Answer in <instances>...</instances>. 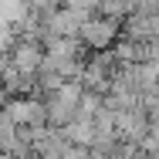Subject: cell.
<instances>
[{"instance_id": "1", "label": "cell", "mask_w": 159, "mask_h": 159, "mask_svg": "<svg viewBox=\"0 0 159 159\" xmlns=\"http://www.w3.org/2000/svg\"><path fill=\"white\" fill-rule=\"evenodd\" d=\"M85 88L78 81H64L61 88H54L51 95H44V112H48V125L51 129H64L68 122L78 119V105H81Z\"/></svg>"}, {"instance_id": "2", "label": "cell", "mask_w": 159, "mask_h": 159, "mask_svg": "<svg viewBox=\"0 0 159 159\" xmlns=\"http://www.w3.org/2000/svg\"><path fill=\"white\" fill-rule=\"evenodd\" d=\"M119 34H122V27H119L115 20H108V17H102V14H92V17L81 20L75 41H78L85 51H92V54H105V51L115 48Z\"/></svg>"}, {"instance_id": "3", "label": "cell", "mask_w": 159, "mask_h": 159, "mask_svg": "<svg viewBox=\"0 0 159 159\" xmlns=\"http://www.w3.org/2000/svg\"><path fill=\"white\" fill-rule=\"evenodd\" d=\"M7 68L17 71L20 78H27V81H37V75L44 68V44L37 37L20 34V41H14L10 51H7Z\"/></svg>"}, {"instance_id": "4", "label": "cell", "mask_w": 159, "mask_h": 159, "mask_svg": "<svg viewBox=\"0 0 159 159\" xmlns=\"http://www.w3.org/2000/svg\"><path fill=\"white\" fill-rule=\"evenodd\" d=\"M17 129H41L48 125V112H44V98H31V95H17V98H7L0 105Z\"/></svg>"}, {"instance_id": "5", "label": "cell", "mask_w": 159, "mask_h": 159, "mask_svg": "<svg viewBox=\"0 0 159 159\" xmlns=\"http://www.w3.org/2000/svg\"><path fill=\"white\" fill-rule=\"evenodd\" d=\"M20 139H24V135H20V129L14 125V119L0 108V156H10V152L20 146Z\"/></svg>"}, {"instance_id": "6", "label": "cell", "mask_w": 159, "mask_h": 159, "mask_svg": "<svg viewBox=\"0 0 159 159\" xmlns=\"http://www.w3.org/2000/svg\"><path fill=\"white\" fill-rule=\"evenodd\" d=\"M102 108H105V98L95 95V92H85L81 95V105H78V119H95Z\"/></svg>"}, {"instance_id": "7", "label": "cell", "mask_w": 159, "mask_h": 159, "mask_svg": "<svg viewBox=\"0 0 159 159\" xmlns=\"http://www.w3.org/2000/svg\"><path fill=\"white\" fill-rule=\"evenodd\" d=\"M64 10H71V14H78L81 20L85 17H92V14H98V7H102V0H61Z\"/></svg>"}]
</instances>
